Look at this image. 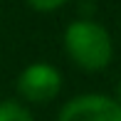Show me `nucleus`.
<instances>
[{
  "label": "nucleus",
  "mask_w": 121,
  "mask_h": 121,
  "mask_svg": "<svg viewBox=\"0 0 121 121\" xmlns=\"http://www.w3.org/2000/svg\"><path fill=\"white\" fill-rule=\"evenodd\" d=\"M64 52L79 69L99 72L109 67L114 57V42L104 25L89 17H79L64 27Z\"/></svg>",
  "instance_id": "obj_1"
},
{
  "label": "nucleus",
  "mask_w": 121,
  "mask_h": 121,
  "mask_svg": "<svg viewBox=\"0 0 121 121\" xmlns=\"http://www.w3.org/2000/svg\"><path fill=\"white\" fill-rule=\"evenodd\" d=\"M15 89L27 104H47L62 91V72L49 62H32L17 74Z\"/></svg>",
  "instance_id": "obj_2"
},
{
  "label": "nucleus",
  "mask_w": 121,
  "mask_h": 121,
  "mask_svg": "<svg viewBox=\"0 0 121 121\" xmlns=\"http://www.w3.org/2000/svg\"><path fill=\"white\" fill-rule=\"evenodd\" d=\"M57 121H121V104L106 94H79L59 109Z\"/></svg>",
  "instance_id": "obj_3"
},
{
  "label": "nucleus",
  "mask_w": 121,
  "mask_h": 121,
  "mask_svg": "<svg viewBox=\"0 0 121 121\" xmlns=\"http://www.w3.org/2000/svg\"><path fill=\"white\" fill-rule=\"evenodd\" d=\"M0 121H35L32 111L17 99H3L0 101Z\"/></svg>",
  "instance_id": "obj_4"
},
{
  "label": "nucleus",
  "mask_w": 121,
  "mask_h": 121,
  "mask_svg": "<svg viewBox=\"0 0 121 121\" xmlns=\"http://www.w3.org/2000/svg\"><path fill=\"white\" fill-rule=\"evenodd\" d=\"M35 13H54V10L64 8L69 0H25Z\"/></svg>",
  "instance_id": "obj_5"
},
{
  "label": "nucleus",
  "mask_w": 121,
  "mask_h": 121,
  "mask_svg": "<svg viewBox=\"0 0 121 121\" xmlns=\"http://www.w3.org/2000/svg\"><path fill=\"white\" fill-rule=\"evenodd\" d=\"M116 101L121 104V82H119V86H116Z\"/></svg>",
  "instance_id": "obj_6"
}]
</instances>
